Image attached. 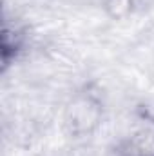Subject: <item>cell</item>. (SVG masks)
Segmentation results:
<instances>
[{"label": "cell", "mask_w": 154, "mask_h": 156, "mask_svg": "<svg viewBox=\"0 0 154 156\" xmlns=\"http://www.w3.org/2000/svg\"><path fill=\"white\" fill-rule=\"evenodd\" d=\"M26 49V33L18 26H9L4 22L2 35H0V62L2 71H7L9 66H13L20 55Z\"/></svg>", "instance_id": "obj_3"}, {"label": "cell", "mask_w": 154, "mask_h": 156, "mask_svg": "<svg viewBox=\"0 0 154 156\" xmlns=\"http://www.w3.org/2000/svg\"><path fill=\"white\" fill-rule=\"evenodd\" d=\"M102 9L109 20L121 22L136 11V0H102Z\"/></svg>", "instance_id": "obj_4"}, {"label": "cell", "mask_w": 154, "mask_h": 156, "mask_svg": "<svg viewBox=\"0 0 154 156\" xmlns=\"http://www.w3.org/2000/svg\"><path fill=\"white\" fill-rule=\"evenodd\" d=\"M105 116V102L94 85H83L67 100L62 115V125L67 136L87 138L98 131Z\"/></svg>", "instance_id": "obj_1"}, {"label": "cell", "mask_w": 154, "mask_h": 156, "mask_svg": "<svg viewBox=\"0 0 154 156\" xmlns=\"http://www.w3.org/2000/svg\"><path fill=\"white\" fill-rule=\"evenodd\" d=\"M113 156H154V129H138L120 138Z\"/></svg>", "instance_id": "obj_2"}]
</instances>
